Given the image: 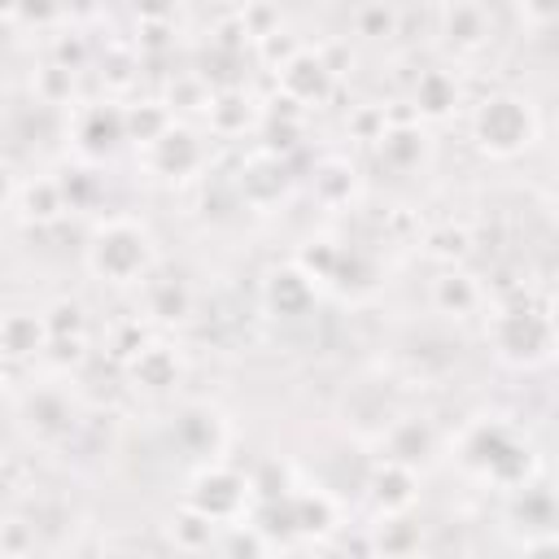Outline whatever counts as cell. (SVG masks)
<instances>
[{"label": "cell", "instance_id": "obj_8", "mask_svg": "<svg viewBox=\"0 0 559 559\" xmlns=\"http://www.w3.org/2000/svg\"><path fill=\"white\" fill-rule=\"evenodd\" d=\"M135 9H144V13H166V0H135Z\"/></svg>", "mask_w": 559, "mask_h": 559}, {"label": "cell", "instance_id": "obj_4", "mask_svg": "<svg viewBox=\"0 0 559 559\" xmlns=\"http://www.w3.org/2000/svg\"><path fill=\"white\" fill-rule=\"evenodd\" d=\"M415 100H419V109H428V114H445V109L454 105V83H450L441 70H432V74L419 79Z\"/></svg>", "mask_w": 559, "mask_h": 559}, {"label": "cell", "instance_id": "obj_7", "mask_svg": "<svg viewBox=\"0 0 559 559\" xmlns=\"http://www.w3.org/2000/svg\"><path fill=\"white\" fill-rule=\"evenodd\" d=\"M524 9H528V17H537V22H555V17H559V0H524Z\"/></svg>", "mask_w": 559, "mask_h": 559}, {"label": "cell", "instance_id": "obj_6", "mask_svg": "<svg viewBox=\"0 0 559 559\" xmlns=\"http://www.w3.org/2000/svg\"><path fill=\"white\" fill-rule=\"evenodd\" d=\"M437 301H441L445 310H450V306H454V310H467V306L476 301V288H472L463 275H445V280L437 284Z\"/></svg>", "mask_w": 559, "mask_h": 559}, {"label": "cell", "instance_id": "obj_1", "mask_svg": "<svg viewBox=\"0 0 559 559\" xmlns=\"http://www.w3.org/2000/svg\"><path fill=\"white\" fill-rule=\"evenodd\" d=\"M476 140L493 153H520L533 140V114L515 96H493L476 114Z\"/></svg>", "mask_w": 559, "mask_h": 559}, {"label": "cell", "instance_id": "obj_3", "mask_svg": "<svg viewBox=\"0 0 559 559\" xmlns=\"http://www.w3.org/2000/svg\"><path fill=\"white\" fill-rule=\"evenodd\" d=\"M502 323H507V328H515V341H502V349L520 354V345H528V354H542V345H546L550 328H546L537 314H507Z\"/></svg>", "mask_w": 559, "mask_h": 559}, {"label": "cell", "instance_id": "obj_5", "mask_svg": "<svg viewBox=\"0 0 559 559\" xmlns=\"http://www.w3.org/2000/svg\"><path fill=\"white\" fill-rule=\"evenodd\" d=\"M445 31H450V39H459L463 48H472V44H480V39H485V17H480L476 9H467V4H454V9H450Z\"/></svg>", "mask_w": 559, "mask_h": 559}, {"label": "cell", "instance_id": "obj_2", "mask_svg": "<svg viewBox=\"0 0 559 559\" xmlns=\"http://www.w3.org/2000/svg\"><path fill=\"white\" fill-rule=\"evenodd\" d=\"M92 266L105 280H135L148 266V236L131 223H114L109 231H100V240L92 245Z\"/></svg>", "mask_w": 559, "mask_h": 559}]
</instances>
